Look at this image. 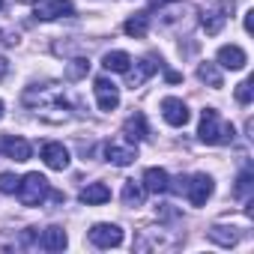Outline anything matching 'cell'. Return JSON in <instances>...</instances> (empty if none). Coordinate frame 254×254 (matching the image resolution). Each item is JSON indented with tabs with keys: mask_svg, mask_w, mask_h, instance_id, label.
<instances>
[{
	"mask_svg": "<svg viewBox=\"0 0 254 254\" xmlns=\"http://www.w3.org/2000/svg\"><path fill=\"white\" fill-rule=\"evenodd\" d=\"M24 105L42 117L45 123H66L69 120V99H66V90L60 84H36V87H27L24 90Z\"/></svg>",
	"mask_w": 254,
	"mask_h": 254,
	"instance_id": "1",
	"label": "cell"
},
{
	"mask_svg": "<svg viewBox=\"0 0 254 254\" xmlns=\"http://www.w3.org/2000/svg\"><path fill=\"white\" fill-rule=\"evenodd\" d=\"M236 135V129L230 123L221 120V114L215 108H203L200 111V129H197V138L209 147H221V144H230Z\"/></svg>",
	"mask_w": 254,
	"mask_h": 254,
	"instance_id": "2",
	"label": "cell"
},
{
	"mask_svg": "<svg viewBox=\"0 0 254 254\" xmlns=\"http://www.w3.org/2000/svg\"><path fill=\"white\" fill-rule=\"evenodd\" d=\"M15 194H18V200H21L24 206H42L45 197H51V186H48V180H45L39 171H33V174H27L24 180H18Z\"/></svg>",
	"mask_w": 254,
	"mask_h": 254,
	"instance_id": "3",
	"label": "cell"
},
{
	"mask_svg": "<svg viewBox=\"0 0 254 254\" xmlns=\"http://www.w3.org/2000/svg\"><path fill=\"white\" fill-rule=\"evenodd\" d=\"M180 245V236H174L171 230H141L135 236V251H168V248H177Z\"/></svg>",
	"mask_w": 254,
	"mask_h": 254,
	"instance_id": "4",
	"label": "cell"
},
{
	"mask_svg": "<svg viewBox=\"0 0 254 254\" xmlns=\"http://www.w3.org/2000/svg\"><path fill=\"white\" fill-rule=\"evenodd\" d=\"M212 191H215V183H212V177H206V174L186 177V183H183V194L189 197L191 206H203V203L212 197Z\"/></svg>",
	"mask_w": 254,
	"mask_h": 254,
	"instance_id": "5",
	"label": "cell"
},
{
	"mask_svg": "<svg viewBox=\"0 0 254 254\" xmlns=\"http://www.w3.org/2000/svg\"><path fill=\"white\" fill-rule=\"evenodd\" d=\"M33 15H36L39 21H57V18L75 15V6L69 3V0H36Z\"/></svg>",
	"mask_w": 254,
	"mask_h": 254,
	"instance_id": "6",
	"label": "cell"
},
{
	"mask_svg": "<svg viewBox=\"0 0 254 254\" xmlns=\"http://www.w3.org/2000/svg\"><path fill=\"white\" fill-rule=\"evenodd\" d=\"M93 93H96V102H99L102 111H114L120 105V87L111 78H96L93 81Z\"/></svg>",
	"mask_w": 254,
	"mask_h": 254,
	"instance_id": "7",
	"label": "cell"
},
{
	"mask_svg": "<svg viewBox=\"0 0 254 254\" xmlns=\"http://www.w3.org/2000/svg\"><path fill=\"white\" fill-rule=\"evenodd\" d=\"M105 159L117 168H126V165H132L138 159V147L135 144H120V141H108L105 144Z\"/></svg>",
	"mask_w": 254,
	"mask_h": 254,
	"instance_id": "8",
	"label": "cell"
},
{
	"mask_svg": "<svg viewBox=\"0 0 254 254\" xmlns=\"http://www.w3.org/2000/svg\"><path fill=\"white\" fill-rule=\"evenodd\" d=\"M162 117H165V123L168 126H186L189 123V105L183 102V99H177V96H168V99H162Z\"/></svg>",
	"mask_w": 254,
	"mask_h": 254,
	"instance_id": "9",
	"label": "cell"
},
{
	"mask_svg": "<svg viewBox=\"0 0 254 254\" xmlns=\"http://www.w3.org/2000/svg\"><path fill=\"white\" fill-rule=\"evenodd\" d=\"M90 242L96 248H117L123 242V230L117 224H93L90 227Z\"/></svg>",
	"mask_w": 254,
	"mask_h": 254,
	"instance_id": "10",
	"label": "cell"
},
{
	"mask_svg": "<svg viewBox=\"0 0 254 254\" xmlns=\"http://www.w3.org/2000/svg\"><path fill=\"white\" fill-rule=\"evenodd\" d=\"M230 6H233V3H230ZM230 6L224 3V6H212V9L203 12L200 27L206 30V36H218V33H221V27L227 24V12H230Z\"/></svg>",
	"mask_w": 254,
	"mask_h": 254,
	"instance_id": "11",
	"label": "cell"
},
{
	"mask_svg": "<svg viewBox=\"0 0 254 254\" xmlns=\"http://www.w3.org/2000/svg\"><path fill=\"white\" fill-rule=\"evenodd\" d=\"M42 162L51 168V171H66L69 168V150L57 141H48L42 147Z\"/></svg>",
	"mask_w": 254,
	"mask_h": 254,
	"instance_id": "12",
	"label": "cell"
},
{
	"mask_svg": "<svg viewBox=\"0 0 254 254\" xmlns=\"http://www.w3.org/2000/svg\"><path fill=\"white\" fill-rule=\"evenodd\" d=\"M0 150H3L6 159H12V162H27L30 153H33L30 141H24V138H18V135H6L3 144H0Z\"/></svg>",
	"mask_w": 254,
	"mask_h": 254,
	"instance_id": "13",
	"label": "cell"
},
{
	"mask_svg": "<svg viewBox=\"0 0 254 254\" xmlns=\"http://www.w3.org/2000/svg\"><path fill=\"white\" fill-rule=\"evenodd\" d=\"M123 135H126V141H129V144L144 141V138L150 135V129H147V117H144V114L126 117V123H123Z\"/></svg>",
	"mask_w": 254,
	"mask_h": 254,
	"instance_id": "14",
	"label": "cell"
},
{
	"mask_svg": "<svg viewBox=\"0 0 254 254\" xmlns=\"http://www.w3.org/2000/svg\"><path fill=\"white\" fill-rule=\"evenodd\" d=\"M245 63H248V57H245V51L239 45H221L218 48V66L236 72V69H245Z\"/></svg>",
	"mask_w": 254,
	"mask_h": 254,
	"instance_id": "15",
	"label": "cell"
},
{
	"mask_svg": "<svg viewBox=\"0 0 254 254\" xmlns=\"http://www.w3.org/2000/svg\"><path fill=\"white\" fill-rule=\"evenodd\" d=\"M168 183H171V177H168L165 168H147L141 186H144L147 191H153V194H162V191H168Z\"/></svg>",
	"mask_w": 254,
	"mask_h": 254,
	"instance_id": "16",
	"label": "cell"
},
{
	"mask_svg": "<svg viewBox=\"0 0 254 254\" xmlns=\"http://www.w3.org/2000/svg\"><path fill=\"white\" fill-rule=\"evenodd\" d=\"M66 230L63 227H57V224H51V227H45L42 230V236H39V248H45V251H63L66 248Z\"/></svg>",
	"mask_w": 254,
	"mask_h": 254,
	"instance_id": "17",
	"label": "cell"
},
{
	"mask_svg": "<svg viewBox=\"0 0 254 254\" xmlns=\"http://www.w3.org/2000/svg\"><path fill=\"white\" fill-rule=\"evenodd\" d=\"M108 200H111V189L105 183H90L87 189H81V203H87V206H99Z\"/></svg>",
	"mask_w": 254,
	"mask_h": 254,
	"instance_id": "18",
	"label": "cell"
},
{
	"mask_svg": "<svg viewBox=\"0 0 254 254\" xmlns=\"http://www.w3.org/2000/svg\"><path fill=\"white\" fill-rule=\"evenodd\" d=\"M206 236H209L215 245H221V248H233V245L239 242L236 227H224V224H212V227L206 230Z\"/></svg>",
	"mask_w": 254,
	"mask_h": 254,
	"instance_id": "19",
	"label": "cell"
},
{
	"mask_svg": "<svg viewBox=\"0 0 254 254\" xmlns=\"http://www.w3.org/2000/svg\"><path fill=\"white\" fill-rule=\"evenodd\" d=\"M123 30H126V36H132V39H144L150 33V15L147 12H135L129 21L123 24Z\"/></svg>",
	"mask_w": 254,
	"mask_h": 254,
	"instance_id": "20",
	"label": "cell"
},
{
	"mask_svg": "<svg viewBox=\"0 0 254 254\" xmlns=\"http://www.w3.org/2000/svg\"><path fill=\"white\" fill-rule=\"evenodd\" d=\"M156 69H162V60H159L156 54H147V57L138 63V72H132V87H141V84H144Z\"/></svg>",
	"mask_w": 254,
	"mask_h": 254,
	"instance_id": "21",
	"label": "cell"
},
{
	"mask_svg": "<svg viewBox=\"0 0 254 254\" xmlns=\"http://www.w3.org/2000/svg\"><path fill=\"white\" fill-rule=\"evenodd\" d=\"M102 66H105L108 72H129L132 57L126 54V51H108V54L102 57Z\"/></svg>",
	"mask_w": 254,
	"mask_h": 254,
	"instance_id": "22",
	"label": "cell"
},
{
	"mask_svg": "<svg viewBox=\"0 0 254 254\" xmlns=\"http://www.w3.org/2000/svg\"><path fill=\"white\" fill-rule=\"evenodd\" d=\"M144 194H147V189H144L141 183L126 180V186H123V203H126V206H141V203H144Z\"/></svg>",
	"mask_w": 254,
	"mask_h": 254,
	"instance_id": "23",
	"label": "cell"
},
{
	"mask_svg": "<svg viewBox=\"0 0 254 254\" xmlns=\"http://www.w3.org/2000/svg\"><path fill=\"white\" fill-rule=\"evenodd\" d=\"M197 78H200L203 84H209L212 90L224 87V78H221V72H218L215 63H200V66H197Z\"/></svg>",
	"mask_w": 254,
	"mask_h": 254,
	"instance_id": "24",
	"label": "cell"
},
{
	"mask_svg": "<svg viewBox=\"0 0 254 254\" xmlns=\"http://www.w3.org/2000/svg\"><path fill=\"white\" fill-rule=\"evenodd\" d=\"M251 189H254V174L245 168V171L236 177V189H233V194H236L239 200H248V197H251Z\"/></svg>",
	"mask_w": 254,
	"mask_h": 254,
	"instance_id": "25",
	"label": "cell"
},
{
	"mask_svg": "<svg viewBox=\"0 0 254 254\" xmlns=\"http://www.w3.org/2000/svg\"><path fill=\"white\" fill-rule=\"evenodd\" d=\"M87 72H90V60H84V57H81V60H72V63L66 66V78H69V81H81Z\"/></svg>",
	"mask_w": 254,
	"mask_h": 254,
	"instance_id": "26",
	"label": "cell"
},
{
	"mask_svg": "<svg viewBox=\"0 0 254 254\" xmlns=\"http://www.w3.org/2000/svg\"><path fill=\"white\" fill-rule=\"evenodd\" d=\"M251 99H254V81L245 78V81L236 87V102H239V105H251Z\"/></svg>",
	"mask_w": 254,
	"mask_h": 254,
	"instance_id": "27",
	"label": "cell"
},
{
	"mask_svg": "<svg viewBox=\"0 0 254 254\" xmlns=\"http://www.w3.org/2000/svg\"><path fill=\"white\" fill-rule=\"evenodd\" d=\"M18 189V177L15 174H0V191L3 194H15Z\"/></svg>",
	"mask_w": 254,
	"mask_h": 254,
	"instance_id": "28",
	"label": "cell"
},
{
	"mask_svg": "<svg viewBox=\"0 0 254 254\" xmlns=\"http://www.w3.org/2000/svg\"><path fill=\"white\" fill-rule=\"evenodd\" d=\"M9 72V63H6V57H0V78H3Z\"/></svg>",
	"mask_w": 254,
	"mask_h": 254,
	"instance_id": "29",
	"label": "cell"
},
{
	"mask_svg": "<svg viewBox=\"0 0 254 254\" xmlns=\"http://www.w3.org/2000/svg\"><path fill=\"white\" fill-rule=\"evenodd\" d=\"M251 15H254V12H245V30H248V33H251V27H254V24H251Z\"/></svg>",
	"mask_w": 254,
	"mask_h": 254,
	"instance_id": "30",
	"label": "cell"
},
{
	"mask_svg": "<svg viewBox=\"0 0 254 254\" xmlns=\"http://www.w3.org/2000/svg\"><path fill=\"white\" fill-rule=\"evenodd\" d=\"M153 3H159V6H162V3H171V0H153Z\"/></svg>",
	"mask_w": 254,
	"mask_h": 254,
	"instance_id": "31",
	"label": "cell"
},
{
	"mask_svg": "<svg viewBox=\"0 0 254 254\" xmlns=\"http://www.w3.org/2000/svg\"><path fill=\"white\" fill-rule=\"evenodd\" d=\"M0 120H3V102H0Z\"/></svg>",
	"mask_w": 254,
	"mask_h": 254,
	"instance_id": "32",
	"label": "cell"
},
{
	"mask_svg": "<svg viewBox=\"0 0 254 254\" xmlns=\"http://www.w3.org/2000/svg\"><path fill=\"white\" fill-rule=\"evenodd\" d=\"M0 6H3V0H0Z\"/></svg>",
	"mask_w": 254,
	"mask_h": 254,
	"instance_id": "33",
	"label": "cell"
}]
</instances>
